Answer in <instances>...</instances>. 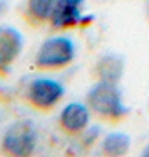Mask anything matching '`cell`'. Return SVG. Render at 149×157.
Listing matches in <instances>:
<instances>
[{
  "mask_svg": "<svg viewBox=\"0 0 149 157\" xmlns=\"http://www.w3.org/2000/svg\"><path fill=\"white\" fill-rule=\"evenodd\" d=\"M76 59V45L67 35H52L42 42L35 57L33 69L37 72H59L64 70Z\"/></svg>",
  "mask_w": 149,
  "mask_h": 157,
  "instance_id": "cell-2",
  "label": "cell"
},
{
  "mask_svg": "<svg viewBox=\"0 0 149 157\" xmlns=\"http://www.w3.org/2000/svg\"><path fill=\"white\" fill-rule=\"evenodd\" d=\"M122 75H124V59L117 54L100 55L91 70V77L94 78V82L119 85Z\"/></svg>",
  "mask_w": 149,
  "mask_h": 157,
  "instance_id": "cell-8",
  "label": "cell"
},
{
  "mask_svg": "<svg viewBox=\"0 0 149 157\" xmlns=\"http://www.w3.org/2000/svg\"><path fill=\"white\" fill-rule=\"evenodd\" d=\"M65 95V89L61 82L49 77H37L25 87L24 100L32 110L40 114H50L61 104Z\"/></svg>",
  "mask_w": 149,
  "mask_h": 157,
  "instance_id": "cell-4",
  "label": "cell"
},
{
  "mask_svg": "<svg viewBox=\"0 0 149 157\" xmlns=\"http://www.w3.org/2000/svg\"><path fill=\"white\" fill-rule=\"evenodd\" d=\"M146 20L149 22V0H147V3H146Z\"/></svg>",
  "mask_w": 149,
  "mask_h": 157,
  "instance_id": "cell-12",
  "label": "cell"
},
{
  "mask_svg": "<svg viewBox=\"0 0 149 157\" xmlns=\"http://www.w3.org/2000/svg\"><path fill=\"white\" fill-rule=\"evenodd\" d=\"M55 0H25L22 7V18L30 29L49 25Z\"/></svg>",
  "mask_w": 149,
  "mask_h": 157,
  "instance_id": "cell-9",
  "label": "cell"
},
{
  "mask_svg": "<svg viewBox=\"0 0 149 157\" xmlns=\"http://www.w3.org/2000/svg\"><path fill=\"white\" fill-rule=\"evenodd\" d=\"M91 117V110L85 102H70L59 114L57 127L67 137H82L89 129Z\"/></svg>",
  "mask_w": 149,
  "mask_h": 157,
  "instance_id": "cell-5",
  "label": "cell"
},
{
  "mask_svg": "<svg viewBox=\"0 0 149 157\" xmlns=\"http://www.w3.org/2000/svg\"><path fill=\"white\" fill-rule=\"evenodd\" d=\"M24 48V37L14 27L0 25V78H5Z\"/></svg>",
  "mask_w": 149,
  "mask_h": 157,
  "instance_id": "cell-6",
  "label": "cell"
},
{
  "mask_svg": "<svg viewBox=\"0 0 149 157\" xmlns=\"http://www.w3.org/2000/svg\"><path fill=\"white\" fill-rule=\"evenodd\" d=\"M84 100L92 117L104 124L119 125L129 115V109L122 100V92L116 84L94 82Z\"/></svg>",
  "mask_w": 149,
  "mask_h": 157,
  "instance_id": "cell-1",
  "label": "cell"
},
{
  "mask_svg": "<svg viewBox=\"0 0 149 157\" xmlns=\"http://www.w3.org/2000/svg\"><path fill=\"white\" fill-rule=\"evenodd\" d=\"M39 134L32 121L20 119L12 122L0 137V155L30 157L37 149Z\"/></svg>",
  "mask_w": 149,
  "mask_h": 157,
  "instance_id": "cell-3",
  "label": "cell"
},
{
  "mask_svg": "<svg viewBox=\"0 0 149 157\" xmlns=\"http://www.w3.org/2000/svg\"><path fill=\"white\" fill-rule=\"evenodd\" d=\"M3 10H5V2H3V0H0V17H2Z\"/></svg>",
  "mask_w": 149,
  "mask_h": 157,
  "instance_id": "cell-11",
  "label": "cell"
},
{
  "mask_svg": "<svg viewBox=\"0 0 149 157\" xmlns=\"http://www.w3.org/2000/svg\"><path fill=\"white\" fill-rule=\"evenodd\" d=\"M131 151V137L126 132H111L104 137L100 142V155H109V157H121L127 155Z\"/></svg>",
  "mask_w": 149,
  "mask_h": 157,
  "instance_id": "cell-10",
  "label": "cell"
},
{
  "mask_svg": "<svg viewBox=\"0 0 149 157\" xmlns=\"http://www.w3.org/2000/svg\"><path fill=\"white\" fill-rule=\"evenodd\" d=\"M143 155H149V145H147V147L143 151Z\"/></svg>",
  "mask_w": 149,
  "mask_h": 157,
  "instance_id": "cell-13",
  "label": "cell"
},
{
  "mask_svg": "<svg viewBox=\"0 0 149 157\" xmlns=\"http://www.w3.org/2000/svg\"><path fill=\"white\" fill-rule=\"evenodd\" d=\"M85 0H55L49 27L54 32H65L82 24V9Z\"/></svg>",
  "mask_w": 149,
  "mask_h": 157,
  "instance_id": "cell-7",
  "label": "cell"
}]
</instances>
